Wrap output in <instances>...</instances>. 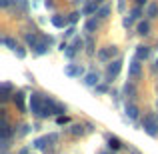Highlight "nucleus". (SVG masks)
<instances>
[{"instance_id":"2f4dec72","label":"nucleus","mask_w":158,"mask_h":154,"mask_svg":"<svg viewBox=\"0 0 158 154\" xmlns=\"http://www.w3.org/2000/svg\"><path fill=\"white\" fill-rule=\"evenodd\" d=\"M28 130H30V126H28V124H24V126H22V130H20V136L28 134Z\"/></svg>"},{"instance_id":"5701e85b","label":"nucleus","mask_w":158,"mask_h":154,"mask_svg":"<svg viewBox=\"0 0 158 154\" xmlns=\"http://www.w3.org/2000/svg\"><path fill=\"white\" fill-rule=\"evenodd\" d=\"M2 44H6L8 48H12V50H16V48H18V44H16L10 36H4V38H2Z\"/></svg>"},{"instance_id":"aec40b11","label":"nucleus","mask_w":158,"mask_h":154,"mask_svg":"<svg viewBox=\"0 0 158 154\" xmlns=\"http://www.w3.org/2000/svg\"><path fill=\"white\" fill-rule=\"evenodd\" d=\"M68 132H70V134H72V136H82V134H84V128H82L80 124H72Z\"/></svg>"},{"instance_id":"39448f33","label":"nucleus","mask_w":158,"mask_h":154,"mask_svg":"<svg viewBox=\"0 0 158 154\" xmlns=\"http://www.w3.org/2000/svg\"><path fill=\"white\" fill-rule=\"evenodd\" d=\"M142 60H138V58H134V60L130 62V66H128V74H130L132 80H138L140 74H142V64H140Z\"/></svg>"},{"instance_id":"6e6552de","label":"nucleus","mask_w":158,"mask_h":154,"mask_svg":"<svg viewBox=\"0 0 158 154\" xmlns=\"http://www.w3.org/2000/svg\"><path fill=\"white\" fill-rule=\"evenodd\" d=\"M98 80H100L98 72H88V74L84 76V80H82V82H84L86 86H98Z\"/></svg>"},{"instance_id":"0eeeda50","label":"nucleus","mask_w":158,"mask_h":154,"mask_svg":"<svg viewBox=\"0 0 158 154\" xmlns=\"http://www.w3.org/2000/svg\"><path fill=\"white\" fill-rule=\"evenodd\" d=\"M52 42V38H50V36H44V38L42 40H40V42L38 44H36V48H34V52L36 54H38V56H40V54H44V52H46L48 50V44H50Z\"/></svg>"},{"instance_id":"a211bd4d","label":"nucleus","mask_w":158,"mask_h":154,"mask_svg":"<svg viewBox=\"0 0 158 154\" xmlns=\"http://www.w3.org/2000/svg\"><path fill=\"white\" fill-rule=\"evenodd\" d=\"M136 30H138V34H140V36H146V34H150V22H146V20H144V22H140Z\"/></svg>"},{"instance_id":"412c9836","label":"nucleus","mask_w":158,"mask_h":154,"mask_svg":"<svg viewBox=\"0 0 158 154\" xmlns=\"http://www.w3.org/2000/svg\"><path fill=\"white\" fill-rule=\"evenodd\" d=\"M98 28V18H90L88 22H86V30L88 32H94Z\"/></svg>"},{"instance_id":"7c9ffc66","label":"nucleus","mask_w":158,"mask_h":154,"mask_svg":"<svg viewBox=\"0 0 158 154\" xmlns=\"http://www.w3.org/2000/svg\"><path fill=\"white\" fill-rule=\"evenodd\" d=\"M56 122H58V124H66V122H68V118H66V116H58Z\"/></svg>"},{"instance_id":"f257e3e1","label":"nucleus","mask_w":158,"mask_h":154,"mask_svg":"<svg viewBox=\"0 0 158 154\" xmlns=\"http://www.w3.org/2000/svg\"><path fill=\"white\" fill-rule=\"evenodd\" d=\"M142 128H144V132H146V134L152 136V138H156V136H158V122H156V118L152 114H146V116H144Z\"/></svg>"},{"instance_id":"423d86ee","label":"nucleus","mask_w":158,"mask_h":154,"mask_svg":"<svg viewBox=\"0 0 158 154\" xmlns=\"http://www.w3.org/2000/svg\"><path fill=\"white\" fill-rule=\"evenodd\" d=\"M82 72H84V68H82L80 64H68V66H64V74H66V76H70V78H78Z\"/></svg>"},{"instance_id":"1a4fd4ad","label":"nucleus","mask_w":158,"mask_h":154,"mask_svg":"<svg viewBox=\"0 0 158 154\" xmlns=\"http://www.w3.org/2000/svg\"><path fill=\"white\" fill-rule=\"evenodd\" d=\"M68 22H70V18H66V16H60V14L52 16V24L56 28H66V26H68Z\"/></svg>"},{"instance_id":"58836bf2","label":"nucleus","mask_w":158,"mask_h":154,"mask_svg":"<svg viewBox=\"0 0 158 154\" xmlns=\"http://www.w3.org/2000/svg\"><path fill=\"white\" fill-rule=\"evenodd\" d=\"M20 154H28V148H24V150H20Z\"/></svg>"},{"instance_id":"20e7f679","label":"nucleus","mask_w":158,"mask_h":154,"mask_svg":"<svg viewBox=\"0 0 158 154\" xmlns=\"http://www.w3.org/2000/svg\"><path fill=\"white\" fill-rule=\"evenodd\" d=\"M120 70H122V58H116V60H112L110 64H108V68H106V74H108V78H116L120 74Z\"/></svg>"},{"instance_id":"9b49d317","label":"nucleus","mask_w":158,"mask_h":154,"mask_svg":"<svg viewBox=\"0 0 158 154\" xmlns=\"http://www.w3.org/2000/svg\"><path fill=\"white\" fill-rule=\"evenodd\" d=\"M136 86H134V82H126L124 84V96L126 98H136Z\"/></svg>"},{"instance_id":"7ed1b4c3","label":"nucleus","mask_w":158,"mask_h":154,"mask_svg":"<svg viewBox=\"0 0 158 154\" xmlns=\"http://www.w3.org/2000/svg\"><path fill=\"white\" fill-rule=\"evenodd\" d=\"M116 54H118V48L116 46H104V48L98 50V60L100 62H110L112 56H116Z\"/></svg>"},{"instance_id":"ddd939ff","label":"nucleus","mask_w":158,"mask_h":154,"mask_svg":"<svg viewBox=\"0 0 158 154\" xmlns=\"http://www.w3.org/2000/svg\"><path fill=\"white\" fill-rule=\"evenodd\" d=\"M138 106H136V104H126V116H128V118H130V120H136V118H138Z\"/></svg>"},{"instance_id":"f03ea898","label":"nucleus","mask_w":158,"mask_h":154,"mask_svg":"<svg viewBox=\"0 0 158 154\" xmlns=\"http://www.w3.org/2000/svg\"><path fill=\"white\" fill-rule=\"evenodd\" d=\"M42 108H44V98H42V94H32L30 96V112L32 114H36V116H40V112H42Z\"/></svg>"},{"instance_id":"bb28decb","label":"nucleus","mask_w":158,"mask_h":154,"mask_svg":"<svg viewBox=\"0 0 158 154\" xmlns=\"http://www.w3.org/2000/svg\"><path fill=\"white\" fill-rule=\"evenodd\" d=\"M72 46H74V48H76V50H80V48H82V46H84V42H82V40H80V38H74V42H72Z\"/></svg>"},{"instance_id":"e433bc0d","label":"nucleus","mask_w":158,"mask_h":154,"mask_svg":"<svg viewBox=\"0 0 158 154\" xmlns=\"http://www.w3.org/2000/svg\"><path fill=\"white\" fill-rule=\"evenodd\" d=\"M94 50H92V40H88V54H92Z\"/></svg>"},{"instance_id":"6ab92c4d","label":"nucleus","mask_w":158,"mask_h":154,"mask_svg":"<svg viewBox=\"0 0 158 154\" xmlns=\"http://www.w3.org/2000/svg\"><path fill=\"white\" fill-rule=\"evenodd\" d=\"M46 144H48V136H42V138L34 140V148H38V150H46Z\"/></svg>"},{"instance_id":"c9c22d12","label":"nucleus","mask_w":158,"mask_h":154,"mask_svg":"<svg viewBox=\"0 0 158 154\" xmlns=\"http://www.w3.org/2000/svg\"><path fill=\"white\" fill-rule=\"evenodd\" d=\"M118 10H120V12L124 10V0H120V2H118Z\"/></svg>"},{"instance_id":"b1692460","label":"nucleus","mask_w":158,"mask_h":154,"mask_svg":"<svg viewBox=\"0 0 158 154\" xmlns=\"http://www.w3.org/2000/svg\"><path fill=\"white\" fill-rule=\"evenodd\" d=\"M108 14H110V8H108V6H102L100 10L96 12V16H98V18H106Z\"/></svg>"},{"instance_id":"c85d7f7f","label":"nucleus","mask_w":158,"mask_h":154,"mask_svg":"<svg viewBox=\"0 0 158 154\" xmlns=\"http://www.w3.org/2000/svg\"><path fill=\"white\" fill-rule=\"evenodd\" d=\"M140 14H142V8H140V6H136L134 10H132V18H138Z\"/></svg>"},{"instance_id":"473e14b6","label":"nucleus","mask_w":158,"mask_h":154,"mask_svg":"<svg viewBox=\"0 0 158 154\" xmlns=\"http://www.w3.org/2000/svg\"><path fill=\"white\" fill-rule=\"evenodd\" d=\"M10 2H12V0H0V6H2V8H8V6H10Z\"/></svg>"},{"instance_id":"f3484780","label":"nucleus","mask_w":158,"mask_h":154,"mask_svg":"<svg viewBox=\"0 0 158 154\" xmlns=\"http://www.w3.org/2000/svg\"><path fill=\"white\" fill-rule=\"evenodd\" d=\"M146 16H148V18H156V16H158V4L156 2H150L146 6Z\"/></svg>"},{"instance_id":"cd10ccee","label":"nucleus","mask_w":158,"mask_h":154,"mask_svg":"<svg viewBox=\"0 0 158 154\" xmlns=\"http://www.w3.org/2000/svg\"><path fill=\"white\" fill-rule=\"evenodd\" d=\"M14 52H16V56H18V58H24V56H26V50H24V48H20V46L16 48Z\"/></svg>"},{"instance_id":"f8f14e48","label":"nucleus","mask_w":158,"mask_h":154,"mask_svg":"<svg viewBox=\"0 0 158 154\" xmlns=\"http://www.w3.org/2000/svg\"><path fill=\"white\" fill-rule=\"evenodd\" d=\"M0 136H2V138H10L12 136V128L8 126L6 118H2V122H0Z\"/></svg>"},{"instance_id":"f704fd0d","label":"nucleus","mask_w":158,"mask_h":154,"mask_svg":"<svg viewBox=\"0 0 158 154\" xmlns=\"http://www.w3.org/2000/svg\"><path fill=\"white\" fill-rule=\"evenodd\" d=\"M130 24H132V16H128V18H124V26H130Z\"/></svg>"},{"instance_id":"2eb2a0df","label":"nucleus","mask_w":158,"mask_h":154,"mask_svg":"<svg viewBox=\"0 0 158 154\" xmlns=\"http://www.w3.org/2000/svg\"><path fill=\"white\" fill-rule=\"evenodd\" d=\"M108 148H110V150H120V148H122V140H120L118 136H110V138H108Z\"/></svg>"},{"instance_id":"9d476101","label":"nucleus","mask_w":158,"mask_h":154,"mask_svg":"<svg viewBox=\"0 0 158 154\" xmlns=\"http://www.w3.org/2000/svg\"><path fill=\"white\" fill-rule=\"evenodd\" d=\"M14 104L20 112H26V104H24V92H14Z\"/></svg>"},{"instance_id":"393cba45","label":"nucleus","mask_w":158,"mask_h":154,"mask_svg":"<svg viewBox=\"0 0 158 154\" xmlns=\"http://www.w3.org/2000/svg\"><path fill=\"white\" fill-rule=\"evenodd\" d=\"M76 52H78V50H76L74 46H66V50H64V54H66L68 58H74V54H76Z\"/></svg>"},{"instance_id":"4be33fe9","label":"nucleus","mask_w":158,"mask_h":154,"mask_svg":"<svg viewBox=\"0 0 158 154\" xmlns=\"http://www.w3.org/2000/svg\"><path fill=\"white\" fill-rule=\"evenodd\" d=\"M26 44L32 48H36V44H38V36L36 34H26Z\"/></svg>"},{"instance_id":"4468645a","label":"nucleus","mask_w":158,"mask_h":154,"mask_svg":"<svg viewBox=\"0 0 158 154\" xmlns=\"http://www.w3.org/2000/svg\"><path fill=\"white\" fill-rule=\"evenodd\" d=\"M150 56V48L148 46H136V58L138 60H146Z\"/></svg>"},{"instance_id":"4c0bfd02","label":"nucleus","mask_w":158,"mask_h":154,"mask_svg":"<svg viewBox=\"0 0 158 154\" xmlns=\"http://www.w3.org/2000/svg\"><path fill=\"white\" fill-rule=\"evenodd\" d=\"M138 2V6H142V4H146V0H136Z\"/></svg>"},{"instance_id":"72a5a7b5","label":"nucleus","mask_w":158,"mask_h":154,"mask_svg":"<svg viewBox=\"0 0 158 154\" xmlns=\"http://www.w3.org/2000/svg\"><path fill=\"white\" fill-rule=\"evenodd\" d=\"M68 18H70V22H76V20H78V12H72Z\"/></svg>"},{"instance_id":"c756f323","label":"nucleus","mask_w":158,"mask_h":154,"mask_svg":"<svg viewBox=\"0 0 158 154\" xmlns=\"http://www.w3.org/2000/svg\"><path fill=\"white\" fill-rule=\"evenodd\" d=\"M48 142H50V144L58 142V134H48Z\"/></svg>"},{"instance_id":"a878e982","label":"nucleus","mask_w":158,"mask_h":154,"mask_svg":"<svg viewBox=\"0 0 158 154\" xmlns=\"http://www.w3.org/2000/svg\"><path fill=\"white\" fill-rule=\"evenodd\" d=\"M92 12H96V2H92V4H88V6L84 8V14H92Z\"/></svg>"},{"instance_id":"dca6fc26","label":"nucleus","mask_w":158,"mask_h":154,"mask_svg":"<svg viewBox=\"0 0 158 154\" xmlns=\"http://www.w3.org/2000/svg\"><path fill=\"white\" fill-rule=\"evenodd\" d=\"M10 94H12V86L8 84V82H2V94H0V100L6 102L8 98H10Z\"/></svg>"},{"instance_id":"ea45409f","label":"nucleus","mask_w":158,"mask_h":154,"mask_svg":"<svg viewBox=\"0 0 158 154\" xmlns=\"http://www.w3.org/2000/svg\"><path fill=\"white\" fill-rule=\"evenodd\" d=\"M132 154H140L138 150H136V148H132Z\"/></svg>"},{"instance_id":"a19ab883","label":"nucleus","mask_w":158,"mask_h":154,"mask_svg":"<svg viewBox=\"0 0 158 154\" xmlns=\"http://www.w3.org/2000/svg\"><path fill=\"white\" fill-rule=\"evenodd\" d=\"M156 68H158V60H156Z\"/></svg>"}]
</instances>
